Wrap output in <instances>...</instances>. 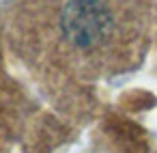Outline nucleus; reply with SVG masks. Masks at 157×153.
<instances>
[{"mask_svg":"<svg viewBox=\"0 0 157 153\" xmlns=\"http://www.w3.org/2000/svg\"><path fill=\"white\" fill-rule=\"evenodd\" d=\"M63 26L75 45L93 48L110 37L112 18L103 9V5L93 2V0H82V2H73L67 9Z\"/></svg>","mask_w":157,"mask_h":153,"instance_id":"nucleus-1","label":"nucleus"}]
</instances>
